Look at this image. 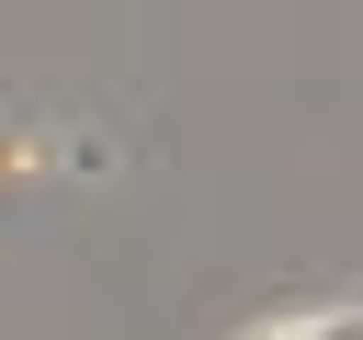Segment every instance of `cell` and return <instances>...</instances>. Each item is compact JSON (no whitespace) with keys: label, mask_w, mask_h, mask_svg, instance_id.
I'll use <instances>...</instances> for the list:
<instances>
[{"label":"cell","mask_w":363,"mask_h":340,"mask_svg":"<svg viewBox=\"0 0 363 340\" xmlns=\"http://www.w3.org/2000/svg\"><path fill=\"white\" fill-rule=\"evenodd\" d=\"M272 340H363L352 317H306V329H272Z\"/></svg>","instance_id":"cell-1"}]
</instances>
